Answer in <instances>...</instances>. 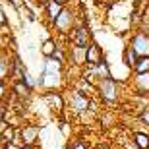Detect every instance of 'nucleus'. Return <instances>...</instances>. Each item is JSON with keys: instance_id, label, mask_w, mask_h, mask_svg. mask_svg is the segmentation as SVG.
<instances>
[{"instance_id": "2eb2a0df", "label": "nucleus", "mask_w": 149, "mask_h": 149, "mask_svg": "<svg viewBox=\"0 0 149 149\" xmlns=\"http://www.w3.org/2000/svg\"><path fill=\"white\" fill-rule=\"evenodd\" d=\"M138 54L134 52V49L132 47H126V50H124V64L126 66H130V68H136V64H138Z\"/></svg>"}, {"instance_id": "9d476101", "label": "nucleus", "mask_w": 149, "mask_h": 149, "mask_svg": "<svg viewBox=\"0 0 149 149\" xmlns=\"http://www.w3.org/2000/svg\"><path fill=\"white\" fill-rule=\"evenodd\" d=\"M41 52H43L45 58H54V54L58 52V43H56L54 39H47L41 45Z\"/></svg>"}, {"instance_id": "ddd939ff", "label": "nucleus", "mask_w": 149, "mask_h": 149, "mask_svg": "<svg viewBox=\"0 0 149 149\" xmlns=\"http://www.w3.org/2000/svg\"><path fill=\"white\" fill-rule=\"evenodd\" d=\"M45 99H47L49 105H54L56 111H60L62 107H64V97L60 93H56V91H47L45 93Z\"/></svg>"}, {"instance_id": "aec40b11", "label": "nucleus", "mask_w": 149, "mask_h": 149, "mask_svg": "<svg viewBox=\"0 0 149 149\" xmlns=\"http://www.w3.org/2000/svg\"><path fill=\"white\" fill-rule=\"evenodd\" d=\"M6 93H8V87H6V83H4V81H0V103L4 101Z\"/></svg>"}, {"instance_id": "a878e982", "label": "nucleus", "mask_w": 149, "mask_h": 149, "mask_svg": "<svg viewBox=\"0 0 149 149\" xmlns=\"http://www.w3.org/2000/svg\"><path fill=\"white\" fill-rule=\"evenodd\" d=\"M54 2H58V4H60V6H64V4H66V2H68V0H54Z\"/></svg>"}, {"instance_id": "f257e3e1", "label": "nucleus", "mask_w": 149, "mask_h": 149, "mask_svg": "<svg viewBox=\"0 0 149 149\" xmlns=\"http://www.w3.org/2000/svg\"><path fill=\"white\" fill-rule=\"evenodd\" d=\"M52 25H54V29L58 31V33H72L74 29H76V17H74V12L70 10V8H64Z\"/></svg>"}, {"instance_id": "0eeeda50", "label": "nucleus", "mask_w": 149, "mask_h": 149, "mask_svg": "<svg viewBox=\"0 0 149 149\" xmlns=\"http://www.w3.org/2000/svg\"><path fill=\"white\" fill-rule=\"evenodd\" d=\"M85 62L91 64V66H97L99 62H103V52H101V47L99 45L91 43L85 50Z\"/></svg>"}, {"instance_id": "bb28decb", "label": "nucleus", "mask_w": 149, "mask_h": 149, "mask_svg": "<svg viewBox=\"0 0 149 149\" xmlns=\"http://www.w3.org/2000/svg\"><path fill=\"white\" fill-rule=\"evenodd\" d=\"M35 2H39V4H43V6H45L47 2H49V0H35Z\"/></svg>"}, {"instance_id": "5701e85b", "label": "nucleus", "mask_w": 149, "mask_h": 149, "mask_svg": "<svg viewBox=\"0 0 149 149\" xmlns=\"http://www.w3.org/2000/svg\"><path fill=\"white\" fill-rule=\"evenodd\" d=\"M6 120V111H4V107L0 105V126H2V122Z\"/></svg>"}, {"instance_id": "393cba45", "label": "nucleus", "mask_w": 149, "mask_h": 149, "mask_svg": "<svg viewBox=\"0 0 149 149\" xmlns=\"http://www.w3.org/2000/svg\"><path fill=\"white\" fill-rule=\"evenodd\" d=\"M72 149H87V145H83V143H76V145H72Z\"/></svg>"}, {"instance_id": "6e6552de", "label": "nucleus", "mask_w": 149, "mask_h": 149, "mask_svg": "<svg viewBox=\"0 0 149 149\" xmlns=\"http://www.w3.org/2000/svg\"><path fill=\"white\" fill-rule=\"evenodd\" d=\"M43 8H45V14H47V17H49V22L54 23V22H56V17L60 16V12L64 10L66 6H60L58 2H54V0H49V2H47Z\"/></svg>"}, {"instance_id": "39448f33", "label": "nucleus", "mask_w": 149, "mask_h": 149, "mask_svg": "<svg viewBox=\"0 0 149 149\" xmlns=\"http://www.w3.org/2000/svg\"><path fill=\"white\" fill-rule=\"evenodd\" d=\"M17 138H22V145H31L33 147V143L39 138V126H35V124L23 126L22 130H17Z\"/></svg>"}, {"instance_id": "7ed1b4c3", "label": "nucleus", "mask_w": 149, "mask_h": 149, "mask_svg": "<svg viewBox=\"0 0 149 149\" xmlns=\"http://www.w3.org/2000/svg\"><path fill=\"white\" fill-rule=\"evenodd\" d=\"M130 47L138 54V58H149V33H145V31L136 33L132 37V45Z\"/></svg>"}, {"instance_id": "412c9836", "label": "nucleus", "mask_w": 149, "mask_h": 149, "mask_svg": "<svg viewBox=\"0 0 149 149\" xmlns=\"http://www.w3.org/2000/svg\"><path fill=\"white\" fill-rule=\"evenodd\" d=\"M0 149H22V145H17V143H4V145H0Z\"/></svg>"}, {"instance_id": "423d86ee", "label": "nucleus", "mask_w": 149, "mask_h": 149, "mask_svg": "<svg viewBox=\"0 0 149 149\" xmlns=\"http://www.w3.org/2000/svg\"><path fill=\"white\" fill-rule=\"evenodd\" d=\"M72 39H74V47H79V49H85L91 45L89 41V31L85 25H76V29L72 31Z\"/></svg>"}, {"instance_id": "cd10ccee", "label": "nucleus", "mask_w": 149, "mask_h": 149, "mask_svg": "<svg viewBox=\"0 0 149 149\" xmlns=\"http://www.w3.org/2000/svg\"><path fill=\"white\" fill-rule=\"evenodd\" d=\"M22 149H33L31 145H22Z\"/></svg>"}, {"instance_id": "c85d7f7f", "label": "nucleus", "mask_w": 149, "mask_h": 149, "mask_svg": "<svg viewBox=\"0 0 149 149\" xmlns=\"http://www.w3.org/2000/svg\"><path fill=\"white\" fill-rule=\"evenodd\" d=\"M97 149H109V147H107V145H99V147H97Z\"/></svg>"}, {"instance_id": "b1692460", "label": "nucleus", "mask_w": 149, "mask_h": 149, "mask_svg": "<svg viewBox=\"0 0 149 149\" xmlns=\"http://www.w3.org/2000/svg\"><path fill=\"white\" fill-rule=\"evenodd\" d=\"M141 120H143V124H147V126H149V109L143 112V116H141Z\"/></svg>"}, {"instance_id": "f8f14e48", "label": "nucleus", "mask_w": 149, "mask_h": 149, "mask_svg": "<svg viewBox=\"0 0 149 149\" xmlns=\"http://www.w3.org/2000/svg\"><path fill=\"white\" fill-rule=\"evenodd\" d=\"M134 83H136V89L138 91L149 93V72L147 74H136L134 76Z\"/></svg>"}, {"instance_id": "4be33fe9", "label": "nucleus", "mask_w": 149, "mask_h": 149, "mask_svg": "<svg viewBox=\"0 0 149 149\" xmlns=\"http://www.w3.org/2000/svg\"><path fill=\"white\" fill-rule=\"evenodd\" d=\"M60 130H62V134H64V136H70V134H72V128L68 126V124H62Z\"/></svg>"}, {"instance_id": "6ab92c4d", "label": "nucleus", "mask_w": 149, "mask_h": 149, "mask_svg": "<svg viewBox=\"0 0 149 149\" xmlns=\"http://www.w3.org/2000/svg\"><path fill=\"white\" fill-rule=\"evenodd\" d=\"M0 27H8V16H6L2 4H0Z\"/></svg>"}, {"instance_id": "f03ea898", "label": "nucleus", "mask_w": 149, "mask_h": 149, "mask_svg": "<svg viewBox=\"0 0 149 149\" xmlns=\"http://www.w3.org/2000/svg\"><path fill=\"white\" fill-rule=\"evenodd\" d=\"M97 87H99V93L105 101H116L118 95H120L118 93L120 87H118V83H116L112 77H109V79H99V81H97Z\"/></svg>"}, {"instance_id": "f3484780", "label": "nucleus", "mask_w": 149, "mask_h": 149, "mask_svg": "<svg viewBox=\"0 0 149 149\" xmlns=\"http://www.w3.org/2000/svg\"><path fill=\"white\" fill-rule=\"evenodd\" d=\"M72 60L74 64H85V49H79V47L72 45Z\"/></svg>"}, {"instance_id": "a211bd4d", "label": "nucleus", "mask_w": 149, "mask_h": 149, "mask_svg": "<svg viewBox=\"0 0 149 149\" xmlns=\"http://www.w3.org/2000/svg\"><path fill=\"white\" fill-rule=\"evenodd\" d=\"M134 70H136V74H147L149 72V58H139Z\"/></svg>"}, {"instance_id": "9b49d317", "label": "nucleus", "mask_w": 149, "mask_h": 149, "mask_svg": "<svg viewBox=\"0 0 149 149\" xmlns=\"http://www.w3.org/2000/svg\"><path fill=\"white\" fill-rule=\"evenodd\" d=\"M91 74H93V76H97L99 79H109V77L112 76V74H111V68H109V64H107V60L99 62L97 66H93Z\"/></svg>"}, {"instance_id": "4468645a", "label": "nucleus", "mask_w": 149, "mask_h": 149, "mask_svg": "<svg viewBox=\"0 0 149 149\" xmlns=\"http://www.w3.org/2000/svg\"><path fill=\"white\" fill-rule=\"evenodd\" d=\"M14 93H16V97H19V99H27L29 95H31V89H29L22 79H17V81L14 83Z\"/></svg>"}, {"instance_id": "1a4fd4ad", "label": "nucleus", "mask_w": 149, "mask_h": 149, "mask_svg": "<svg viewBox=\"0 0 149 149\" xmlns=\"http://www.w3.org/2000/svg\"><path fill=\"white\" fill-rule=\"evenodd\" d=\"M8 77H12V60L0 52V81H6Z\"/></svg>"}, {"instance_id": "dca6fc26", "label": "nucleus", "mask_w": 149, "mask_h": 149, "mask_svg": "<svg viewBox=\"0 0 149 149\" xmlns=\"http://www.w3.org/2000/svg\"><path fill=\"white\" fill-rule=\"evenodd\" d=\"M134 143L138 145V149H149V134L138 132L134 136Z\"/></svg>"}, {"instance_id": "20e7f679", "label": "nucleus", "mask_w": 149, "mask_h": 149, "mask_svg": "<svg viewBox=\"0 0 149 149\" xmlns=\"http://www.w3.org/2000/svg\"><path fill=\"white\" fill-rule=\"evenodd\" d=\"M68 103H70V107H72L76 112H85L89 109V101L87 97L79 91V89H74L72 93L68 95Z\"/></svg>"}]
</instances>
